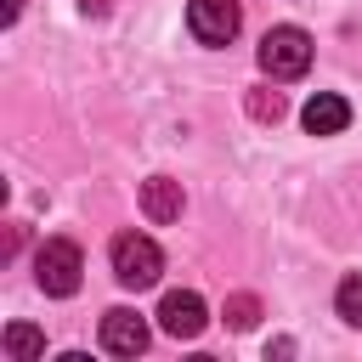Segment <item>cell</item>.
I'll return each mask as SVG.
<instances>
[{
    "label": "cell",
    "mask_w": 362,
    "mask_h": 362,
    "mask_svg": "<svg viewBox=\"0 0 362 362\" xmlns=\"http://www.w3.org/2000/svg\"><path fill=\"white\" fill-rule=\"evenodd\" d=\"M107 260H113V277H119L124 288H153V283H158V272H164L158 243H153V238H141V232H119V238H113V249H107Z\"/></svg>",
    "instance_id": "obj_1"
},
{
    "label": "cell",
    "mask_w": 362,
    "mask_h": 362,
    "mask_svg": "<svg viewBox=\"0 0 362 362\" xmlns=\"http://www.w3.org/2000/svg\"><path fill=\"white\" fill-rule=\"evenodd\" d=\"M79 272H85V255H79V243L74 238H45L40 249H34V283L45 288V294H74L79 288Z\"/></svg>",
    "instance_id": "obj_2"
},
{
    "label": "cell",
    "mask_w": 362,
    "mask_h": 362,
    "mask_svg": "<svg viewBox=\"0 0 362 362\" xmlns=\"http://www.w3.org/2000/svg\"><path fill=\"white\" fill-rule=\"evenodd\" d=\"M260 68H266L272 79H300V74L311 68V34L294 28V23L266 28V40H260Z\"/></svg>",
    "instance_id": "obj_3"
},
{
    "label": "cell",
    "mask_w": 362,
    "mask_h": 362,
    "mask_svg": "<svg viewBox=\"0 0 362 362\" xmlns=\"http://www.w3.org/2000/svg\"><path fill=\"white\" fill-rule=\"evenodd\" d=\"M187 28L198 45H232L238 34V0H192L187 6Z\"/></svg>",
    "instance_id": "obj_4"
},
{
    "label": "cell",
    "mask_w": 362,
    "mask_h": 362,
    "mask_svg": "<svg viewBox=\"0 0 362 362\" xmlns=\"http://www.w3.org/2000/svg\"><path fill=\"white\" fill-rule=\"evenodd\" d=\"M204 322H209V311H204V300H198L192 288H170V294L158 300V328L175 334V339H198Z\"/></svg>",
    "instance_id": "obj_5"
},
{
    "label": "cell",
    "mask_w": 362,
    "mask_h": 362,
    "mask_svg": "<svg viewBox=\"0 0 362 362\" xmlns=\"http://www.w3.org/2000/svg\"><path fill=\"white\" fill-rule=\"evenodd\" d=\"M102 351H113V356H141V351H147V322H141L130 305H113V311L102 317Z\"/></svg>",
    "instance_id": "obj_6"
},
{
    "label": "cell",
    "mask_w": 362,
    "mask_h": 362,
    "mask_svg": "<svg viewBox=\"0 0 362 362\" xmlns=\"http://www.w3.org/2000/svg\"><path fill=\"white\" fill-rule=\"evenodd\" d=\"M300 119H305V130H311V136H339V130L351 124V102H345V96H334V90H317V96L305 102V113H300Z\"/></svg>",
    "instance_id": "obj_7"
},
{
    "label": "cell",
    "mask_w": 362,
    "mask_h": 362,
    "mask_svg": "<svg viewBox=\"0 0 362 362\" xmlns=\"http://www.w3.org/2000/svg\"><path fill=\"white\" fill-rule=\"evenodd\" d=\"M141 215H147L153 226H170V221H181V181H170V175H153V181L141 187Z\"/></svg>",
    "instance_id": "obj_8"
},
{
    "label": "cell",
    "mask_w": 362,
    "mask_h": 362,
    "mask_svg": "<svg viewBox=\"0 0 362 362\" xmlns=\"http://www.w3.org/2000/svg\"><path fill=\"white\" fill-rule=\"evenodd\" d=\"M334 311H339L351 328H362V272H345V277H339V288H334Z\"/></svg>",
    "instance_id": "obj_9"
},
{
    "label": "cell",
    "mask_w": 362,
    "mask_h": 362,
    "mask_svg": "<svg viewBox=\"0 0 362 362\" xmlns=\"http://www.w3.org/2000/svg\"><path fill=\"white\" fill-rule=\"evenodd\" d=\"M6 351H11L17 362H34V356L45 351V334L28 328V322H11V328H6Z\"/></svg>",
    "instance_id": "obj_10"
},
{
    "label": "cell",
    "mask_w": 362,
    "mask_h": 362,
    "mask_svg": "<svg viewBox=\"0 0 362 362\" xmlns=\"http://www.w3.org/2000/svg\"><path fill=\"white\" fill-rule=\"evenodd\" d=\"M243 107H249V119H260V124H277V119H283V96H277V90H249Z\"/></svg>",
    "instance_id": "obj_11"
},
{
    "label": "cell",
    "mask_w": 362,
    "mask_h": 362,
    "mask_svg": "<svg viewBox=\"0 0 362 362\" xmlns=\"http://www.w3.org/2000/svg\"><path fill=\"white\" fill-rule=\"evenodd\" d=\"M255 317H260V300H255V294H232V300H226V322H232L238 334L255 328Z\"/></svg>",
    "instance_id": "obj_12"
},
{
    "label": "cell",
    "mask_w": 362,
    "mask_h": 362,
    "mask_svg": "<svg viewBox=\"0 0 362 362\" xmlns=\"http://www.w3.org/2000/svg\"><path fill=\"white\" fill-rule=\"evenodd\" d=\"M17 11H23V0H6L0 6V23H17Z\"/></svg>",
    "instance_id": "obj_13"
}]
</instances>
